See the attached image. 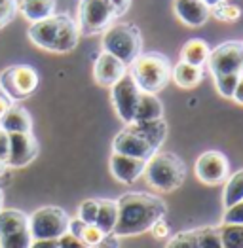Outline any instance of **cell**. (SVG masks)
Segmentation results:
<instances>
[{
	"instance_id": "obj_40",
	"label": "cell",
	"mask_w": 243,
	"mask_h": 248,
	"mask_svg": "<svg viewBox=\"0 0 243 248\" xmlns=\"http://www.w3.org/2000/svg\"><path fill=\"white\" fill-rule=\"evenodd\" d=\"M110 4H112V8L116 10V16L120 17L123 16L127 10H129V6H131V0H108Z\"/></svg>"
},
{
	"instance_id": "obj_6",
	"label": "cell",
	"mask_w": 243,
	"mask_h": 248,
	"mask_svg": "<svg viewBox=\"0 0 243 248\" xmlns=\"http://www.w3.org/2000/svg\"><path fill=\"white\" fill-rule=\"evenodd\" d=\"M38 72L31 64H12L0 72V89L14 101L19 103L31 97L38 87Z\"/></svg>"
},
{
	"instance_id": "obj_38",
	"label": "cell",
	"mask_w": 243,
	"mask_h": 248,
	"mask_svg": "<svg viewBox=\"0 0 243 248\" xmlns=\"http://www.w3.org/2000/svg\"><path fill=\"white\" fill-rule=\"evenodd\" d=\"M84 228H86V224L82 222L80 218H72V220H69V231L67 233H70V235H74V237L80 239Z\"/></svg>"
},
{
	"instance_id": "obj_18",
	"label": "cell",
	"mask_w": 243,
	"mask_h": 248,
	"mask_svg": "<svg viewBox=\"0 0 243 248\" xmlns=\"http://www.w3.org/2000/svg\"><path fill=\"white\" fill-rule=\"evenodd\" d=\"M0 129L6 131L8 135L14 133H33V118L31 114L19 106V104H12L8 108V112L0 118Z\"/></svg>"
},
{
	"instance_id": "obj_30",
	"label": "cell",
	"mask_w": 243,
	"mask_h": 248,
	"mask_svg": "<svg viewBox=\"0 0 243 248\" xmlns=\"http://www.w3.org/2000/svg\"><path fill=\"white\" fill-rule=\"evenodd\" d=\"M198 248H223L219 229L217 228H203L198 229Z\"/></svg>"
},
{
	"instance_id": "obj_2",
	"label": "cell",
	"mask_w": 243,
	"mask_h": 248,
	"mask_svg": "<svg viewBox=\"0 0 243 248\" xmlns=\"http://www.w3.org/2000/svg\"><path fill=\"white\" fill-rule=\"evenodd\" d=\"M27 34L36 47L50 53H70L82 36L76 21L67 14H53L48 19L31 23Z\"/></svg>"
},
{
	"instance_id": "obj_11",
	"label": "cell",
	"mask_w": 243,
	"mask_h": 248,
	"mask_svg": "<svg viewBox=\"0 0 243 248\" xmlns=\"http://www.w3.org/2000/svg\"><path fill=\"white\" fill-rule=\"evenodd\" d=\"M194 170H196V176L200 182L207 184V186H217V184H223L228 178L230 163L223 152L209 150V152H203L196 159Z\"/></svg>"
},
{
	"instance_id": "obj_23",
	"label": "cell",
	"mask_w": 243,
	"mask_h": 248,
	"mask_svg": "<svg viewBox=\"0 0 243 248\" xmlns=\"http://www.w3.org/2000/svg\"><path fill=\"white\" fill-rule=\"evenodd\" d=\"M209 53H211V47L207 46V42L194 38V40H188L182 46L181 61L194 64V66H203L209 59Z\"/></svg>"
},
{
	"instance_id": "obj_32",
	"label": "cell",
	"mask_w": 243,
	"mask_h": 248,
	"mask_svg": "<svg viewBox=\"0 0 243 248\" xmlns=\"http://www.w3.org/2000/svg\"><path fill=\"white\" fill-rule=\"evenodd\" d=\"M97 208H99V199H86L78 207V218L84 224H95L97 218Z\"/></svg>"
},
{
	"instance_id": "obj_34",
	"label": "cell",
	"mask_w": 243,
	"mask_h": 248,
	"mask_svg": "<svg viewBox=\"0 0 243 248\" xmlns=\"http://www.w3.org/2000/svg\"><path fill=\"white\" fill-rule=\"evenodd\" d=\"M80 239L87 245V247H97V245H101L103 243L104 233H103L95 224H86V228H84V231H82Z\"/></svg>"
},
{
	"instance_id": "obj_19",
	"label": "cell",
	"mask_w": 243,
	"mask_h": 248,
	"mask_svg": "<svg viewBox=\"0 0 243 248\" xmlns=\"http://www.w3.org/2000/svg\"><path fill=\"white\" fill-rule=\"evenodd\" d=\"M55 0H19L17 2V12L29 23L48 19L50 16L55 14Z\"/></svg>"
},
{
	"instance_id": "obj_26",
	"label": "cell",
	"mask_w": 243,
	"mask_h": 248,
	"mask_svg": "<svg viewBox=\"0 0 243 248\" xmlns=\"http://www.w3.org/2000/svg\"><path fill=\"white\" fill-rule=\"evenodd\" d=\"M219 229V237L223 248H243V226L242 224H223Z\"/></svg>"
},
{
	"instance_id": "obj_20",
	"label": "cell",
	"mask_w": 243,
	"mask_h": 248,
	"mask_svg": "<svg viewBox=\"0 0 243 248\" xmlns=\"http://www.w3.org/2000/svg\"><path fill=\"white\" fill-rule=\"evenodd\" d=\"M27 229H29V216L23 210H17V208L0 210V239L19 231H27Z\"/></svg>"
},
{
	"instance_id": "obj_14",
	"label": "cell",
	"mask_w": 243,
	"mask_h": 248,
	"mask_svg": "<svg viewBox=\"0 0 243 248\" xmlns=\"http://www.w3.org/2000/svg\"><path fill=\"white\" fill-rule=\"evenodd\" d=\"M112 150H114V154L137 157V159H144V161L156 152L154 148H150V146L146 144L139 135H135V133L129 131L127 127L114 137V140H112Z\"/></svg>"
},
{
	"instance_id": "obj_8",
	"label": "cell",
	"mask_w": 243,
	"mask_h": 248,
	"mask_svg": "<svg viewBox=\"0 0 243 248\" xmlns=\"http://www.w3.org/2000/svg\"><path fill=\"white\" fill-rule=\"evenodd\" d=\"M69 214L59 207H40L29 216L33 239H59L69 231Z\"/></svg>"
},
{
	"instance_id": "obj_17",
	"label": "cell",
	"mask_w": 243,
	"mask_h": 248,
	"mask_svg": "<svg viewBox=\"0 0 243 248\" xmlns=\"http://www.w3.org/2000/svg\"><path fill=\"white\" fill-rule=\"evenodd\" d=\"M127 129L133 131L135 135H139L142 140L150 148H154L156 152L163 144L165 137H167V124L162 120H152V122H131L127 124Z\"/></svg>"
},
{
	"instance_id": "obj_15",
	"label": "cell",
	"mask_w": 243,
	"mask_h": 248,
	"mask_svg": "<svg viewBox=\"0 0 243 248\" xmlns=\"http://www.w3.org/2000/svg\"><path fill=\"white\" fill-rule=\"evenodd\" d=\"M144 159H137V157H129V155H122V154H114L110 155V172L112 176L122 182V184H133L139 180L144 172Z\"/></svg>"
},
{
	"instance_id": "obj_28",
	"label": "cell",
	"mask_w": 243,
	"mask_h": 248,
	"mask_svg": "<svg viewBox=\"0 0 243 248\" xmlns=\"http://www.w3.org/2000/svg\"><path fill=\"white\" fill-rule=\"evenodd\" d=\"M240 76H242V74H221V76H213L215 87H217L219 95L224 97V99H232L234 89H236V85H238Z\"/></svg>"
},
{
	"instance_id": "obj_7",
	"label": "cell",
	"mask_w": 243,
	"mask_h": 248,
	"mask_svg": "<svg viewBox=\"0 0 243 248\" xmlns=\"http://www.w3.org/2000/svg\"><path fill=\"white\" fill-rule=\"evenodd\" d=\"M116 17V10L108 0H80L76 25L80 34L91 36L104 32Z\"/></svg>"
},
{
	"instance_id": "obj_42",
	"label": "cell",
	"mask_w": 243,
	"mask_h": 248,
	"mask_svg": "<svg viewBox=\"0 0 243 248\" xmlns=\"http://www.w3.org/2000/svg\"><path fill=\"white\" fill-rule=\"evenodd\" d=\"M12 104H16V103H14V101H12V99H10V97L0 89V118L8 112V108H10Z\"/></svg>"
},
{
	"instance_id": "obj_22",
	"label": "cell",
	"mask_w": 243,
	"mask_h": 248,
	"mask_svg": "<svg viewBox=\"0 0 243 248\" xmlns=\"http://www.w3.org/2000/svg\"><path fill=\"white\" fill-rule=\"evenodd\" d=\"M162 118H163L162 101L156 95H152V93H141L133 122H152V120H162Z\"/></svg>"
},
{
	"instance_id": "obj_9",
	"label": "cell",
	"mask_w": 243,
	"mask_h": 248,
	"mask_svg": "<svg viewBox=\"0 0 243 248\" xmlns=\"http://www.w3.org/2000/svg\"><path fill=\"white\" fill-rule=\"evenodd\" d=\"M207 64L213 76L243 74V42L228 40L219 44L215 49H211Z\"/></svg>"
},
{
	"instance_id": "obj_31",
	"label": "cell",
	"mask_w": 243,
	"mask_h": 248,
	"mask_svg": "<svg viewBox=\"0 0 243 248\" xmlns=\"http://www.w3.org/2000/svg\"><path fill=\"white\" fill-rule=\"evenodd\" d=\"M33 243L31 231H19L14 235H8L4 239H0V248H29Z\"/></svg>"
},
{
	"instance_id": "obj_36",
	"label": "cell",
	"mask_w": 243,
	"mask_h": 248,
	"mask_svg": "<svg viewBox=\"0 0 243 248\" xmlns=\"http://www.w3.org/2000/svg\"><path fill=\"white\" fill-rule=\"evenodd\" d=\"M57 245H59V248H89L82 239L70 235V233H65L63 237H59L57 239Z\"/></svg>"
},
{
	"instance_id": "obj_43",
	"label": "cell",
	"mask_w": 243,
	"mask_h": 248,
	"mask_svg": "<svg viewBox=\"0 0 243 248\" xmlns=\"http://www.w3.org/2000/svg\"><path fill=\"white\" fill-rule=\"evenodd\" d=\"M232 99H234L238 104H242L243 106V74L240 76V80H238V85H236V89H234Z\"/></svg>"
},
{
	"instance_id": "obj_3",
	"label": "cell",
	"mask_w": 243,
	"mask_h": 248,
	"mask_svg": "<svg viewBox=\"0 0 243 248\" xmlns=\"http://www.w3.org/2000/svg\"><path fill=\"white\" fill-rule=\"evenodd\" d=\"M127 74L133 78L141 93H160L171 80V62L162 53H141L127 66Z\"/></svg>"
},
{
	"instance_id": "obj_27",
	"label": "cell",
	"mask_w": 243,
	"mask_h": 248,
	"mask_svg": "<svg viewBox=\"0 0 243 248\" xmlns=\"http://www.w3.org/2000/svg\"><path fill=\"white\" fill-rule=\"evenodd\" d=\"M211 16H215V19L224 21V23H232V21H238L242 17V8L238 4L221 2L211 8Z\"/></svg>"
},
{
	"instance_id": "obj_10",
	"label": "cell",
	"mask_w": 243,
	"mask_h": 248,
	"mask_svg": "<svg viewBox=\"0 0 243 248\" xmlns=\"http://www.w3.org/2000/svg\"><path fill=\"white\" fill-rule=\"evenodd\" d=\"M139 97H141V89L137 87V83L133 82V78L129 74H125L118 82L110 87V99H112V106L118 114L123 124H131L135 118V110L139 104Z\"/></svg>"
},
{
	"instance_id": "obj_21",
	"label": "cell",
	"mask_w": 243,
	"mask_h": 248,
	"mask_svg": "<svg viewBox=\"0 0 243 248\" xmlns=\"http://www.w3.org/2000/svg\"><path fill=\"white\" fill-rule=\"evenodd\" d=\"M171 80L182 89H194L203 80V70L202 66L179 61L175 66H171Z\"/></svg>"
},
{
	"instance_id": "obj_4",
	"label": "cell",
	"mask_w": 243,
	"mask_h": 248,
	"mask_svg": "<svg viewBox=\"0 0 243 248\" xmlns=\"http://www.w3.org/2000/svg\"><path fill=\"white\" fill-rule=\"evenodd\" d=\"M142 174L146 176L148 186L167 193L182 186L186 176V167L181 161V157L171 152H154L146 159Z\"/></svg>"
},
{
	"instance_id": "obj_35",
	"label": "cell",
	"mask_w": 243,
	"mask_h": 248,
	"mask_svg": "<svg viewBox=\"0 0 243 248\" xmlns=\"http://www.w3.org/2000/svg\"><path fill=\"white\" fill-rule=\"evenodd\" d=\"M223 224H242L243 226V201H238L230 207H224Z\"/></svg>"
},
{
	"instance_id": "obj_33",
	"label": "cell",
	"mask_w": 243,
	"mask_h": 248,
	"mask_svg": "<svg viewBox=\"0 0 243 248\" xmlns=\"http://www.w3.org/2000/svg\"><path fill=\"white\" fill-rule=\"evenodd\" d=\"M17 16V0H0V29H4Z\"/></svg>"
},
{
	"instance_id": "obj_1",
	"label": "cell",
	"mask_w": 243,
	"mask_h": 248,
	"mask_svg": "<svg viewBox=\"0 0 243 248\" xmlns=\"http://www.w3.org/2000/svg\"><path fill=\"white\" fill-rule=\"evenodd\" d=\"M118 205V220L114 235L116 237H133L141 235L144 231H150V228L165 216V203L160 197L129 191L123 193L116 201Z\"/></svg>"
},
{
	"instance_id": "obj_5",
	"label": "cell",
	"mask_w": 243,
	"mask_h": 248,
	"mask_svg": "<svg viewBox=\"0 0 243 248\" xmlns=\"http://www.w3.org/2000/svg\"><path fill=\"white\" fill-rule=\"evenodd\" d=\"M103 51L114 55L123 64H131L141 55L142 38L133 23H112L103 32Z\"/></svg>"
},
{
	"instance_id": "obj_45",
	"label": "cell",
	"mask_w": 243,
	"mask_h": 248,
	"mask_svg": "<svg viewBox=\"0 0 243 248\" xmlns=\"http://www.w3.org/2000/svg\"><path fill=\"white\" fill-rule=\"evenodd\" d=\"M6 170H8V165H6V159H2V157H0V176H2V174H4Z\"/></svg>"
},
{
	"instance_id": "obj_13",
	"label": "cell",
	"mask_w": 243,
	"mask_h": 248,
	"mask_svg": "<svg viewBox=\"0 0 243 248\" xmlns=\"http://www.w3.org/2000/svg\"><path fill=\"white\" fill-rule=\"evenodd\" d=\"M127 74V64H123L120 59H116L114 55L101 51L99 57L95 59L93 64V78L95 82L103 87H112L120 78Z\"/></svg>"
},
{
	"instance_id": "obj_44",
	"label": "cell",
	"mask_w": 243,
	"mask_h": 248,
	"mask_svg": "<svg viewBox=\"0 0 243 248\" xmlns=\"http://www.w3.org/2000/svg\"><path fill=\"white\" fill-rule=\"evenodd\" d=\"M203 4H207L209 8H213V6H217V4H221V2H226V0H202Z\"/></svg>"
},
{
	"instance_id": "obj_29",
	"label": "cell",
	"mask_w": 243,
	"mask_h": 248,
	"mask_svg": "<svg viewBox=\"0 0 243 248\" xmlns=\"http://www.w3.org/2000/svg\"><path fill=\"white\" fill-rule=\"evenodd\" d=\"M165 248H198V229L177 233Z\"/></svg>"
},
{
	"instance_id": "obj_41",
	"label": "cell",
	"mask_w": 243,
	"mask_h": 248,
	"mask_svg": "<svg viewBox=\"0 0 243 248\" xmlns=\"http://www.w3.org/2000/svg\"><path fill=\"white\" fill-rule=\"evenodd\" d=\"M8 146H10V137L6 131L0 129V157L2 159H6V155H8Z\"/></svg>"
},
{
	"instance_id": "obj_47",
	"label": "cell",
	"mask_w": 243,
	"mask_h": 248,
	"mask_svg": "<svg viewBox=\"0 0 243 248\" xmlns=\"http://www.w3.org/2000/svg\"><path fill=\"white\" fill-rule=\"evenodd\" d=\"M89 248H108V247H104V245H97V247H89Z\"/></svg>"
},
{
	"instance_id": "obj_25",
	"label": "cell",
	"mask_w": 243,
	"mask_h": 248,
	"mask_svg": "<svg viewBox=\"0 0 243 248\" xmlns=\"http://www.w3.org/2000/svg\"><path fill=\"white\" fill-rule=\"evenodd\" d=\"M238 201H243V169L234 172L230 178H226V186L223 193L224 207H230Z\"/></svg>"
},
{
	"instance_id": "obj_37",
	"label": "cell",
	"mask_w": 243,
	"mask_h": 248,
	"mask_svg": "<svg viewBox=\"0 0 243 248\" xmlns=\"http://www.w3.org/2000/svg\"><path fill=\"white\" fill-rule=\"evenodd\" d=\"M150 231H152V235H154L156 239H165V237L169 235V226L163 222V218H162V220H158V222L150 228Z\"/></svg>"
},
{
	"instance_id": "obj_24",
	"label": "cell",
	"mask_w": 243,
	"mask_h": 248,
	"mask_svg": "<svg viewBox=\"0 0 243 248\" xmlns=\"http://www.w3.org/2000/svg\"><path fill=\"white\" fill-rule=\"evenodd\" d=\"M116 220H118V205H116V201H112V199H99L95 226L101 229L104 235H108V233H114Z\"/></svg>"
},
{
	"instance_id": "obj_39",
	"label": "cell",
	"mask_w": 243,
	"mask_h": 248,
	"mask_svg": "<svg viewBox=\"0 0 243 248\" xmlns=\"http://www.w3.org/2000/svg\"><path fill=\"white\" fill-rule=\"evenodd\" d=\"M29 248H59L57 239H33Z\"/></svg>"
},
{
	"instance_id": "obj_12",
	"label": "cell",
	"mask_w": 243,
	"mask_h": 248,
	"mask_svg": "<svg viewBox=\"0 0 243 248\" xmlns=\"http://www.w3.org/2000/svg\"><path fill=\"white\" fill-rule=\"evenodd\" d=\"M10 137V146H8V155H6V165L8 169H23L31 165L38 152L40 144L33 133H14Z\"/></svg>"
},
{
	"instance_id": "obj_16",
	"label": "cell",
	"mask_w": 243,
	"mask_h": 248,
	"mask_svg": "<svg viewBox=\"0 0 243 248\" xmlns=\"http://www.w3.org/2000/svg\"><path fill=\"white\" fill-rule=\"evenodd\" d=\"M173 12L188 27H202L211 16V8L202 0H173Z\"/></svg>"
},
{
	"instance_id": "obj_46",
	"label": "cell",
	"mask_w": 243,
	"mask_h": 248,
	"mask_svg": "<svg viewBox=\"0 0 243 248\" xmlns=\"http://www.w3.org/2000/svg\"><path fill=\"white\" fill-rule=\"evenodd\" d=\"M4 208V191H2V187H0V210Z\"/></svg>"
}]
</instances>
